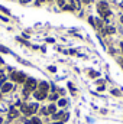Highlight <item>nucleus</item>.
<instances>
[{
    "label": "nucleus",
    "instance_id": "nucleus-1",
    "mask_svg": "<svg viewBox=\"0 0 123 124\" xmlns=\"http://www.w3.org/2000/svg\"><path fill=\"white\" fill-rule=\"evenodd\" d=\"M25 88L28 90V91H36V88H38V82H36V79L35 78H28L26 79V82H25Z\"/></svg>",
    "mask_w": 123,
    "mask_h": 124
},
{
    "label": "nucleus",
    "instance_id": "nucleus-2",
    "mask_svg": "<svg viewBox=\"0 0 123 124\" xmlns=\"http://www.w3.org/2000/svg\"><path fill=\"white\" fill-rule=\"evenodd\" d=\"M97 10H98V13H100V16H101L103 13H106V12L109 10V4H107L106 1H100V3L97 4Z\"/></svg>",
    "mask_w": 123,
    "mask_h": 124
},
{
    "label": "nucleus",
    "instance_id": "nucleus-3",
    "mask_svg": "<svg viewBox=\"0 0 123 124\" xmlns=\"http://www.w3.org/2000/svg\"><path fill=\"white\" fill-rule=\"evenodd\" d=\"M33 97H35L38 101H41V100H45V98L48 97V93H42V91L36 90V91H33Z\"/></svg>",
    "mask_w": 123,
    "mask_h": 124
},
{
    "label": "nucleus",
    "instance_id": "nucleus-4",
    "mask_svg": "<svg viewBox=\"0 0 123 124\" xmlns=\"http://www.w3.org/2000/svg\"><path fill=\"white\" fill-rule=\"evenodd\" d=\"M20 111H22L25 116H32L31 104H22V105H20Z\"/></svg>",
    "mask_w": 123,
    "mask_h": 124
},
{
    "label": "nucleus",
    "instance_id": "nucleus-5",
    "mask_svg": "<svg viewBox=\"0 0 123 124\" xmlns=\"http://www.w3.org/2000/svg\"><path fill=\"white\" fill-rule=\"evenodd\" d=\"M38 88H39V91H42V93H48V91H49V84H48L46 81H42V82L38 84Z\"/></svg>",
    "mask_w": 123,
    "mask_h": 124
},
{
    "label": "nucleus",
    "instance_id": "nucleus-6",
    "mask_svg": "<svg viewBox=\"0 0 123 124\" xmlns=\"http://www.w3.org/2000/svg\"><path fill=\"white\" fill-rule=\"evenodd\" d=\"M12 88H13V85L10 84V82H4L3 85H1V93H9V91H12Z\"/></svg>",
    "mask_w": 123,
    "mask_h": 124
},
{
    "label": "nucleus",
    "instance_id": "nucleus-7",
    "mask_svg": "<svg viewBox=\"0 0 123 124\" xmlns=\"http://www.w3.org/2000/svg\"><path fill=\"white\" fill-rule=\"evenodd\" d=\"M26 75L23 74V72H19L18 74V78H16V82H19V84H23V82H26Z\"/></svg>",
    "mask_w": 123,
    "mask_h": 124
},
{
    "label": "nucleus",
    "instance_id": "nucleus-8",
    "mask_svg": "<svg viewBox=\"0 0 123 124\" xmlns=\"http://www.w3.org/2000/svg\"><path fill=\"white\" fill-rule=\"evenodd\" d=\"M114 32H116V29L113 26H106L103 29V35H110V33H114Z\"/></svg>",
    "mask_w": 123,
    "mask_h": 124
},
{
    "label": "nucleus",
    "instance_id": "nucleus-9",
    "mask_svg": "<svg viewBox=\"0 0 123 124\" xmlns=\"http://www.w3.org/2000/svg\"><path fill=\"white\" fill-rule=\"evenodd\" d=\"M48 113H49V116H54V114L57 113V105H55V104H51V105L48 107Z\"/></svg>",
    "mask_w": 123,
    "mask_h": 124
},
{
    "label": "nucleus",
    "instance_id": "nucleus-10",
    "mask_svg": "<svg viewBox=\"0 0 123 124\" xmlns=\"http://www.w3.org/2000/svg\"><path fill=\"white\" fill-rule=\"evenodd\" d=\"M70 3L72 4L74 9H80V6H81V1L80 0H70Z\"/></svg>",
    "mask_w": 123,
    "mask_h": 124
},
{
    "label": "nucleus",
    "instance_id": "nucleus-11",
    "mask_svg": "<svg viewBox=\"0 0 123 124\" xmlns=\"http://www.w3.org/2000/svg\"><path fill=\"white\" fill-rule=\"evenodd\" d=\"M38 108H39V105H38L36 102H32V104H31V111H32V116H33V114H35V113L38 111Z\"/></svg>",
    "mask_w": 123,
    "mask_h": 124
},
{
    "label": "nucleus",
    "instance_id": "nucleus-12",
    "mask_svg": "<svg viewBox=\"0 0 123 124\" xmlns=\"http://www.w3.org/2000/svg\"><path fill=\"white\" fill-rule=\"evenodd\" d=\"M31 124H42V120L38 117H32L31 118Z\"/></svg>",
    "mask_w": 123,
    "mask_h": 124
},
{
    "label": "nucleus",
    "instance_id": "nucleus-13",
    "mask_svg": "<svg viewBox=\"0 0 123 124\" xmlns=\"http://www.w3.org/2000/svg\"><path fill=\"white\" fill-rule=\"evenodd\" d=\"M48 98H49L51 101H57V100H58V94L52 93V94H51V95H49V97H48Z\"/></svg>",
    "mask_w": 123,
    "mask_h": 124
},
{
    "label": "nucleus",
    "instance_id": "nucleus-14",
    "mask_svg": "<svg viewBox=\"0 0 123 124\" xmlns=\"http://www.w3.org/2000/svg\"><path fill=\"white\" fill-rule=\"evenodd\" d=\"M58 105H60V107H65V105H67V100H64V98L58 100Z\"/></svg>",
    "mask_w": 123,
    "mask_h": 124
},
{
    "label": "nucleus",
    "instance_id": "nucleus-15",
    "mask_svg": "<svg viewBox=\"0 0 123 124\" xmlns=\"http://www.w3.org/2000/svg\"><path fill=\"white\" fill-rule=\"evenodd\" d=\"M61 116H64V113H55V114L52 116V118H54V120H58V118H61Z\"/></svg>",
    "mask_w": 123,
    "mask_h": 124
},
{
    "label": "nucleus",
    "instance_id": "nucleus-16",
    "mask_svg": "<svg viewBox=\"0 0 123 124\" xmlns=\"http://www.w3.org/2000/svg\"><path fill=\"white\" fill-rule=\"evenodd\" d=\"M96 22H97V25H96V28H103V20H101V19H97Z\"/></svg>",
    "mask_w": 123,
    "mask_h": 124
},
{
    "label": "nucleus",
    "instance_id": "nucleus-17",
    "mask_svg": "<svg viewBox=\"0 0 123 124\" xmlns=\"http://www.w3.org/2000/svg\"><path fill=\"white\" fill-rule=\"evenodd\" d=\"M0 52H3V54H9L10 51H9L7 48H4V46H0Z\"/></svg>",
    "mask_w": 123,
    "mask_h": 124
},
{
    "label": "nucleus",
    "instance_id": "nucleus-18",
    "mask_svg": "<svg viewBox=\"0 0 123 124\" xmlns=\"http://www.w3.org/2000/svg\"><path fill=\"white\" fill-rule=\"evenodd\" d=\"M112 94L116 95V97H120V91L119 90H112Z\"/></svg>",
    "mask_w": 123,
    "mask_h": 124
},
{
    "label": "nucleus",
    "instance_id": "nucleus-19",
    "mask_svg": "<svg viewBox=\"0 0 123 124\" xmlns=\"http://www.w3.org/2000/svg\"><path fill=\"white\" fill-rule=\"evenodd\" d=\"M0 10L3 12V13H6V15H9L10 12H9V9H6V7H3V6H0Z\"/></svg>",
    "mask_w": 123,
    "mask_h": 124
},
{
    "label": "nucleus",
    "instance_id": "nucleus-20",
    "mask_svg": "<svg viewBox=\"0 0 123 124\" xmlns=\"http://www.w3.org/2000/svg\"><path fill=\"white\" fill-rule=\"evenodd\" d=\"M41 114H44V116H49V113H48L46 108H42V110H41Z\"/></svg>",
    "mask_w": 123,
    "mask_h": 124
},
{
    "label": "nucleus",
    "instance_id": "nucleus-21",
    "mask_svg": "<svg viewBox=\"0 0 123 124\" xmlns=\"http://www.w3.org/2000/svg\"><path fill=\"white\" fill-rule=\"evenodd\" d=\"M90 77H93V78L98 77V72H96V71H91V72H90Z\"/></svg>",
    "mask_w": 123,
    "mask_h": 124
},
{
    "label": "nucleus",
    "instance_id": "nucleus-22",
    "mask_svg": "<svg viewBox=\"0 0 123 124\" xmlns=\"http://www.w3.org/2000/svg\"><path fill=\"white\" fill-rule=\"evenodd\" d=\"M48 71H49V72H55V71H57V68H55V66H49V68H48Z\"/></svg>",
    "mask_w": 123,
    "mask_h": 124
},
{
    "label": "nucleus",
    "instance_id": "nucleus-23",
    "mask_svg": "<svg viewBox=\"0 0 123 124\" xmlns=\"http://www.w3.org/2000/svg\"><path fill=\"white\" fill-rule=\"evenodd\" d=\"M64 3H65V0H58V4L62 6V7H64Z\"/></svg>",
    "mask_w": 123,
    "mask_h": 124
},
{
    "label": "nucleus",
    "instance_id": "nucleus-24",
    "mask_svg": "<svg viewBox=\"0 0 123 124\" xmlns=\"http://www.w3.org/2000/svg\"><path fill=\"white\" fill-rule=\"evenodd\" d=\"M19 1H20V3H22V4H26V3H29V1H31V0H19Z\"/></svg>",
    "mask_w": 123,
    "mask_h": 124
},
{
    "label": "nucleus",
    "instance_id": "nucleus-25",
    "mask_svg": "<svg viewBox=\"0 0 123 124\" xmlns=\"http://www.w3.org/2000/svg\"><path fill=\"white\" fill-rule=\"evenodd\" d=\"M42 1H44V0H36V4H41Z\"/></svg>",
    "mask_w": 123,
    "mask_h": 124
},
{
    "label": "nucleus",
    "instance_id": "nucleus-26",
    "mask_svg": "<svg viewBox=\"0 0 123 124\" xmlns=\"http://www.w3.org/2000/svg\"><path fill=\"white\" fill-rule=\"evenodd\" d=\"M90 1H91V0H83V3H86V4H87V3H90Z\"/></svg>",
    "mask_w": 123,
    "mask_h": 124
},
{
    "label": "nucleus",
    "instance_id": "nucleus-27",
    "mask_svg": "<svg viewBox=\"0 0 123 124\" xmlns=\"http://www.w3.org/2000/svg\"><path fill=\"white\" fill-rule=\"evenodd\" d=\"M3 123V118H1V117H0V124Z\"/></svg>",
    "mask_w": 123,
    "mask_h": 124
},
{
    "label": "nucleus",
    "instance_id": "nucleus-28",
    "mask_svg": "<svg viewBox=\"0 0 123 124\" xmlns=\"http://www.w3.org/2000/svg\"><path fill=\"white\" fill-rule=\"evenodd\" d=\"M120 46H122V52H123V42H122V43H120Z\"/></svg>",
    "mask_w": 123,
    "mask_h": 124
},
{
    "label": "nucleus",
    "instance_id": "nucleus-29",
    "mask_svg": "<svg viewBox=\"0 0 123 124\" xmlns=\"http://www.w3.org/2000/svg\"><path fill=\"white\" fill-rule=\"evenodd\" d=\"M120 20H122V23H123V16H122V17H120Z\"/></svg>",
    "mask_w": 123,
    "mask_h": 124
},
{
    "label": "nucleus",
    "instance_id": "nucleus-30",
    "mask_svg": "<svg viewBox=\"0 0 123 124\" xmlns=\"http://www.w3.org/2000/svg\"><path fill=\"white\" fill-rule=\"evenodd\" d=\"M120 65H122V66H123V61H120Z\"/></svg>",
    "mask_w": 123,
    "mask_h": 124
},
{
    "label": "nucleus",
    "instance_id": "nucleus-31",
    "mask_svg": "<svg viewBox=\"0 0 123 124\" xmlns=\"http://www.w3.org/2000/svg\"><path fill=\"white\" fill-rule=\"evenodd\" d=\"M0 63H3V61H1V58H0Z\"/></svg>",
    "mask_w": 123,
    "mask_h": 124
},
{
    "label": "nucleus",
    "instance_id": "nucleus-32",
    "mask_svg": "<svg viewBox=\"0 0 123 124\" xmlns=\"http://www.w3.org/2000/svg\"><path fill=\"white\" fill-rule=\"evenodd\" d=\"M52 124H61V123H52Z\"/></svg>",
    "mask_w": 123,
    "mask_h": 124
},
{
    "label": "nucleus",
    "instance_id": "nucleus-33",
    "mask_svg": "<svg viewBox=\"0 0 123 124\" xmlns=\"http://www.w3.org/2000/svg\"><path fill=\"white\" fill-rule=\"evenodd\" d=\"M0 97H1V94H0Z\"/></svg>",
    "mask_w": 123,
    "mask_h": 124
},
{
    "label": "nucleus",
    "instance_id": "nucleus-34",
    "mask_svg": "<svg viewBox=\"0 0 123 124\" xmlns=\"http://www.w3.org/2000/svg\"><path fill=\"white\" fill-rule=\"evenodd\" d=\"M48 1H51V0H48Z\"/></svg>",
    "mask_w": 123,
    "mask_h": 124
}]
</instances>
